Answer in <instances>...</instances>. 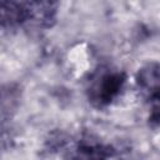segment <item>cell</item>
I'll use <instances>...</instances> for the list:
<instances>
[{
  "instance_id": "cell-1",
  "label": "cell",
  "mask_w": 160,
  "mask_h": 160,
  "mask_svg": "<svg viewBox=\"0 0 160 160\" xmlns=\"http://www.w3.org/2000/svg\"><path fill=\"white\" fill-rule=\"evenodd\" d=\"M69 62L74 66L76 76H81L89 68V54L85 44L75 45L68 54Z\"/></svg>"
}]
</instances>
